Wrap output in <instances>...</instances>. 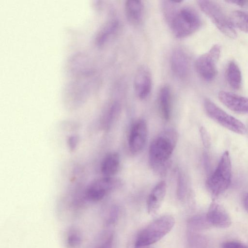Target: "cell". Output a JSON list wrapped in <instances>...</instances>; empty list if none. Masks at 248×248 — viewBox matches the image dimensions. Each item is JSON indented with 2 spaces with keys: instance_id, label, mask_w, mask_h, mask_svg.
Masks as SVG:
<instances>
[{
  "instance_id": "1",
  "label": "cell",
  "mask_w": 248,
  "mask_h": 248,
  "mask_svg": "<svg viewBox=\"0 0 248 248\" xmlns=\"http://www.w3.org/2000/svg\"><path fill=\"white\" fill-rule=\"evenodd\" d=\"M177 140V134L172 129L159 134L151 142L149 150V161L155 172H166Z\"/></svg>"
},
{
  "instance_id": "2",
  "label": "cell",
  "mask_w": 248,
  "mask_h": 248,
  "mask_svg": "<svg viewBox=\"0 0 248 248\" xmlns=\"http://www.w3.org/2000/svg\"><path fill=\"white\" fill-rule=\"evenodd\" d=\"M175 224L174 217L165 215L154 220L143 229L136 239V246H149L164 237Z\"/></svg>"
},
{
  "instance_id": "3",
  "label": "cell",
  "mask_w": 248,
  "mask_h": 248,
  "mask_svg": "<svg viewBox=\"0 0 248 248\" xmlns=\"http://www.w3.org/2000/svg\"><path fill=\"white\" fill-rule=\"evenodd\" d=\"M232 165L228 151L222 154L218 165L208 177L206 186L214 196H217L225 192L231 183Z\"/></svg>"
},
{
  "instance_id": "4",
  "label": "cell",
  "mask_w": 248,
  "mask_h": 248,
  "mask_svg": "<svg viewBox=\"0 0 248 248\" xmlns=\"http://www.w3.org/2000/svg\"><path fill=\"white\" fill-rule=\"evenodd\" d=\"M201 24L198 14L193 9L185 7L178 9L169 25L176 38H183L198 31Z\"/></svg>"
},
{
  "instance_id": "5",
  "label": "cell",
  "mask_w": 248,
  "mask_h": 248,
  "mask_svg": "<svg viewBox=\"0 0 248 248\" xmlns=\"http://www.w3.org/2000/svg\"><path fill=\"white\" fill-rule=\"evenodd\" d=\"M198 4L201 10L215 25L217 28L226 36L234 39L237 33L230 18L217 3L206 0H198Z\"/></svg>"
},
{
  "instance_id": "6",
  "label": "cell",
  "mask_w": 248,
  "mask_h": 248,
  "mask_svg": "<svg viewBox=\"0 0 248 248\" xmlns=\"http://www.w3.org/2000/svg\"><path fill=\"white\" fill-rule=\"evenodd\" d=\"M203 104L207 115L220 125L235 133H246L247 128L243 123L228 114L210 100L205 99Z\"/></svg>"
},
{
  "instance_id": "7",
  "label": "cell",
  "mask_w": 248,
  "mask_h": 248,
  "mask_svg": "<svg viewBox=\"0 0 248 248\" xmlns=\"http://www.w3.org/2000/svg\"><path fill=\"white\" fill-rule=\"evenodd\" d=\"M221 46L214 45L206 53L201 55L196 61L195 68L198 74L203 79L211 81L217 73V63L219 58Z\"/></svg>"
},
{
  "instance_id": "8",
  "label": "cell",
  "mask_w": 248,
  "mask_h": 248,
  "mask_svg": "<svg viewBox=\"0 0 248 248\" xmlns=\"http://www.w3.org/2000/svg\"><path fill=\"white\" fill-rule=\"evenodd\" d=\"M122 185L121 180L112 177H105L93 182L87 188L85 198L91 202L103 199L110 191Z\"/></svg>"
},
{
  "instance_id": "9",
  "label": "cell",
  "mask_w": 248,
  "mask_h": 248,
  "mask_svg": "<svg viewBox=\"0 0 248 248\" xmlns=\"http://www.w3.org/2000/svg\"><path fill=\"white\" fill-rule=\"evenodd\" d=\"M148 136L147 125L143 119L137 120L129 133L128 145L132 153L140 152L144 147Z\"/></svg>"
},
{
  "instance_id": "10",
  "label": "cell",
  "mask_w": 248,
  "mask_h": 248,
  "mask_svg": "<svg viewBox=\"0 0 248 248\" xmlns=\"http://www.w3.org/2000/svg\"><path fill=\"white\" fill-rule=\"evenodd\" d=\"M206 218L210 224L218 228H228L232 224L231 218L227 211L222 205L215 202L211 203Z\"/></svg>"
},
{
  "instance_id": "11",
  "label": "cell",
  "mask_w": 248,
  "mask_h": 248,
  "mask_svg": "<svg viewBox=\"0 0 248 248\" xmlns=\"http://www.w3.org/2000/svg\"><path fill=\"white\" fill-rule=\"evenodd\" d=\"M134 89L137 96L140 99L146 98L150 94L152 88V79L149 69L144 66L140 67L136 74Z\"/></svg>"
},
{
  "instance_id": "12",
  "label": "cell",
  "mask_w": 248,
  "mask_h": 248,
  "mask_svg": "<svg viewBox=\"0 0 248 248\" xmlns=\"http://www.w3.org/2000/svg\"><path fill=\"white\" fill-rule=\"evenodd\" d=\"M218 97L222 104L232 111L248 113V98L224 91L218 93Z\"/></svg>"
},
{
  "instance_id": "13",
  "label": "cell",
  "mask_w": 248,
  "mask_h": 248,
  "mask_svg": "<svg viewBox=\"0 0 248 248\" xmlns=\"http://www.w3.org/2000/svg\"><path fill=\"white\" fill-rule=\"evenodd\" d=\"M170 66L173 74L177 78H185L188 70V60L186 54L181 48H176L171 54Z\"/></svg>"
},
{
  "instance_id": "14",
  "label": "cell",
  "mask_w": 248,
  "mask_h": 248,
  "mask_svg": "<svg viewBox=\"0 0 248 248\" xmlns=\"http://www.w3.org/2000/svg\"><path fill=\"white\" fill-rule=\"evenodd\" d=\"M167 191V185L165 181L157 183L149 194L147 206L149 214L154 215L159 209L165 198Z\"/></svg>"
},
{
  "instance_id": "15",
  "label": "cell",
  "mask_w": 248,
  "mask_h": 248,
  "mask_svg": "<svg viewBox=\"0 0 248 248\" xmlns=\"http://www.w3.org/2000/svg\"><path fill=\"white\" fill-rule=\"evenodd\" d=\"M126 18L133 25L140 24L142 19L144 6L141 1L138 0H126L124 6Z\"/></svg>"
},
{
  "instance_id": "16",
  "label": "cell",
  "mask_w": 248,
  "mask_h": 248,
  "mask_svg": "<svg viewBox=\"0 0 248 248\" xmlns=\"http://www.w3.org/2000/svg\"><path fill=\"white\" fill-rule=\"evenodd\" d=\"M120 159L117 153L107 154L103 159L101 164V171L106 177H112L120 167Z\"/></svg>"
},
{
  "instance_id": "17",
  "label": "cell",
  "mask_w": 248,
  "mask_h": 248,
  "mask_svg": "<svg viewBox=\"0 0 248 248\" xmlns=\"http://www.w3.org/2000/svg\"><path fill=\"white\" fill-rule=\"evenodd\" d=\"M159 104L162 115L166 120L171 115V92L170 87L163 86L159 93Z\"/></svg>"
},
{
  "instance_id": "18",
  "label": "cell",
  "mask_w": 248,
  "mask_h": 248,
  "mask_svg": "<svg viewBox=\"0 0 248 248\" xmlns=\"http://www.w3.org/2000/svg\"><path fill=\"white\" fill-rule=\"evenodd\" d=\"M226 77L230 86L234 90H238L242 84V75L239 67L233 61L230 62L227 68Z\"/></svg>"
},
{
  "instance_id": "19",
  "label": "cell",
  "mask_w": 248,
  "mask_h": 248,
  "mask_svg": "<svg viewBox=\"0 0 248 248\" xmlns=\"http://www.w3.org/2000/svg\"><path fill=\"white\" fill-rule=\"evenodd\" d=\"M230 18L233 26L248 33V13L236 10L232 12Z\"/></svg>"
},
{
  "instance_id": "20",
  "label": "cell",
  "mask_w": 248,
  "mask_h": 248,
  "mask_svg": "<svg viewBox=\"0 0 248 248\" xmlns=\"http://www.w3.org/2000/svg\"><path fill=\"white\" fill-rule=\"evenodd\" d=\"M81 241V235L78 230L73 228L68 231L66 237V244L68 248H78Z\"/></svg>"
},
{
  "instance_id": "21",
  "label": "cell",
  "mask_w": 248,
  "mask_h": 248,
  "mask_svg": "<svg viewBox=\"0 0 248 248\" xmlns=\"http://www.w3.org/2000/svg\"><path fill=\"white\" fill-rule=\"evenodd\" d=\"M181 1H163L162 8L164 16L168 23L170 24L174 15L178 10V4Z\"/></svg>"
},
{
  "instance_id": "22",
  "label": "cell",
  "mask_w": 248,
  "mask_h": 248,
  "mask_svg": "<svg viewBox=\"0 0 248 248\" xmlns=\"http://www.w3.org/2000/svg\"><path fill=\"white\" fill-rule=\"evenodd\" d=\"M119 27V23L116 20H113L108 23L102 31L99 37V42L103 44L109 38L110 36L116 32Z\"/></svg>"
},
{
  "instance_id": "23",
  "label": "cell",
  "mask_w": 248,
  "mask_h": 248,
  "mask_svg": "<svg viewBox=\"0 0 248 248\" xmlns=\"http://www.w3.org/2000/svg\"><path fill=\"white\" fill-rule=\"evenodd\" d=\"M121 108L119 104L114 103L110 108L106 118L107 126H109L118 117L120 114Z\"/></svg>"
},
{
  "instance_id": "24",
  "label": "cell",
  "mask_w": 248,
  "mask_h": 248,
  "mask_svg": "<svg viewBox=\"0 0 248 248\" xmlns=\"http://www.w3.org/2000/svg\"><path fill=\"white\" fill-rule=\"evenodd\" d=\"M200 132L203 145L205 148H208L210 145V138L208 132L203 126H201Z\"/></svg>"
},
{
  "instance_id": "25",
  "label": "cell",
  "mask_w": 248,
  "mask_h": 248,
  "mask_svg": "<svg viewBox=\"0 0 248 248\" xmlns=\"http://www.w3.org/2000/svg\"><path fill=\"white\" fill-rule=\"evenodd\" d=\"M185 193L184 179L181 174H179L178 179L177 195L180 199L183 198Z\"/></svg>"
},
{
  "instance_id": "26",
  "label": "cell",
  "mask_w": 248,
  "mask_h": 248,
  "mask_svg": "<svg viewBox=\"0 0 248 248\" xmlns=\"http://www.w3.org/2000/svg\"><path fill=\"white\" fill-rule=\"evenodd\" d=\"M222 248H248V246L239 242H227L223 244Z\"/></svg>"
},
{
  "instance_id": "27",
  "label": "cell",
  "mask_w": 248,
  "mask_h": 248,
  "mask_svg": "<svg viewBox=\"0 0 248 248\" xmlns=\"http://www.w3.org/2000/svg\"><path fill=\"white\" fill-rule=\"evenodd\" d=\"M67 141L69 149L73 151L77 146L78 143V139L76 136H72L69 137Z\"/></svg>"
},
{
  "instance_id": "28",
  "label": "cell",
  "mask_w": 248,
  "mask_h": 248,
  "mask_svg": "<svg viewBox=\"0 0 248 248\" xmlns=\"http://www.w3.org/2000/svg\"><path fill=\"white\" fill-rule=\"evenodd\" d=\"M113 241V235H109L105 241L100 243L95 248H109Z\"/></svg>"
},
{
  "instance_id": "29",
  "label": "cell",
  "mask_w": 248,
  "mask_h": 248,
  "mask_svg": "<svg viewBox=\"0 0 248 248\" xmlns=\"http://www.w3.org/2000/svg\"><path fill=\"white\" fill-rule=\"evenodd\" d=\"M117 209L116 208H114L111 210L107 220V223L108 224H110L114 222L117 217Z\"/></svg>"
},
{
  "instance_id": "30",
  "label": "cell",
  "mask_w": 248,
  "mask_h": 248,
  "mask_svg": "<svg viewBox=\"0 0 248 248\" xmlns=\"http://www.w3.org/2000/svg\"><path fill=\"white\" fill-rule=\"evenodd\" d=\"M226 1L228 3H233L240 7H245L248 5V0H231Z\"/></svg>"
},
{
  "instance_id": "31",
  "label": "cell",
  "mask_w": 248,
  "mask_h": 248,
  "mask_svg": "<svg viewBox=\"0 0 248 248\" xmlns=\"http://www.w3.org/2000/svg\"><path fill=\"white\" fill-rule=\"evenodd\" d=\"M243 205L245 210L248 213V193H246L244 196Z\"/></svg>"
},
{
  "instance_id": "32",
  "label": "cell",
  "mask_w": 248,
  "mask_h": 248,
  "mask_svg": "<svg viewBox=\"0 0 248 248\" xmlns=\"http://www.w3.org/2000/svg\"><path fill=\"white\" fill-rule=\"evenodd\" d=\"M135 248H149V246H136Z\"/></svg>"
}]
</instances>
